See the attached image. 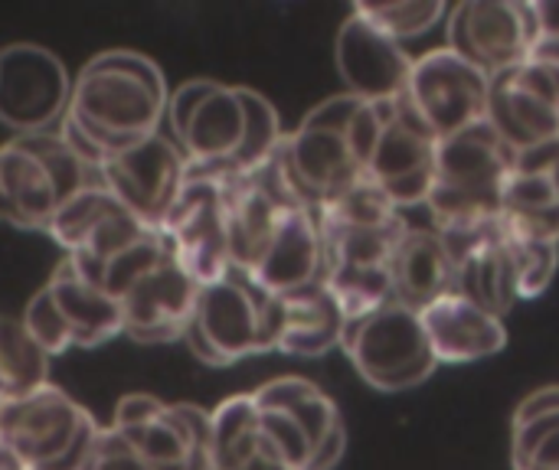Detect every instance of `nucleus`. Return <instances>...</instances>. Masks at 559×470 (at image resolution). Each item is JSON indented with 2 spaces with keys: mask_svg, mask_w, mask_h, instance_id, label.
Returning a JSON list of instances; mask_svg holds the SVG:
<instances>
[{
  "mask_svg": "<svg viewBox=\"0 0 559 470\" xmlns=\"http://www.w3.org/2000/svg\"><path fill=\"white\" fill-rule=\"evenodd\" d=\"M282 324V298L255 288L249 275L229 272L226 278L200 288L183 344L206 366H233L236 360L278 350Z\"/></svg>",
  "mask_w": 559,
  "mask_h": 470,
  "instance_id": "nucleus-1",
  "label": "nucleus"
},
{
  "mask_svg": "<svg viewBox=\"0 0 559 470\" xmlns=\"http://www.w3.org/2000/svg\"><path fill=\"white\" fill-rule=\"evenodd\" d=\"M518 154L488 121H478L436 144V183L426 200L432 226H455L501 216V190Z\"/></svg>",
  "mask_w": 559,
  "mask_h": 470,
  "instance_id": "nucleus-2",
  "label": "nucleus"
},
{
  "mask_svg": "<svg viewBox=\"0 0 559 470\" xmlns=\"http://www.w3.org/2000/svg\"><path fill=\"white\" fill-rule=\"evenodd\" d=\"M360 101L364 98L344 92L314 105L275 150L282 180L298 206L318 213L324 203L364 180V170L347 147V128Z\"/></svg>",
  "mask_w": 559,
  "mask_h": 470,
  "instance_id": "nucleus-3",
  "label": "nucleus"
},
{
  "mask_svg": "<svg viewBox=\"0 0 559 470\" xmlns=\"http://www.w3.org/2000/svg\"><path fill=\"white\" fill-rule=\"evenodd\" d=\"M98 438V422L59 386L0 402V445L26 470H82Z\"/></svg>",
  "mask_w": 559,
  "mask_h": 470,
  "instance_id": "nucleus-4",
  "label": "nucleus"
},
{
  "mask_svg": "<svg viewBox=\"0 0 559 470\" xmlns=\"http://www.w3.org/2000/svg\"><path fill=\"white\" fill-rule=\"evenodd\" d=\"M341 347L360 379L377 393L419 389L439 370L419 311L386 301L383 308L347 321Z\"/></svg>",
  "mask_w": 559,
  "mask_h": 470,
  "instance_id": "nucleus-5",
  "label": "nucleus"
},
{
  "mask_svg": "<svg viewBox=\"0 0 559 470\" xmlns=\"http://www.w3.org/2000/svg\"><path fill=\"white\" fill-rule=\"evenodd\" d=\"M66 115L95 141V147L111 160L131 144L157 134L167 115V95L147 88L144 82L118 72L79 69L72 79V95Z\"/></svg>",
  "mask_w": 559,
  "mask_h": 470,
  "instance_id": "nucleus-6",
  "label": "nucleus"
},
{
  "mask_svg": "<svg viewBox=\"0 0 559 470\" xmlns=\"http://www.w3.org/2000/svg\"><path fill=\"white\" fill-rule=\"evenodd\" d=\"M485 121L514 154L557 144L559 65L527 59L501 75H491Z\"/></svg>",
  "mask_w": 559,
  "mask_h": 470,
  "instance_id": "nucleus-7",
  "label": "nucleus"
},
{
  "mask_svg": "<svg viewBox=\"0 0 559 470\" xmlns=\"http://www.w3.org/2000/svg\"><path fill=\"white\" fill-rule=\"evenodd\" d=\"M160 236L170 245L174 262L203 288L226 278L229 242H226V196L223 180L183 177V186L160 222Z\"/></svg>",
  "mask_w": 559,
  "mask_h": 470,
  "instance_id": "nucleus-8",
  "label": "nucleus"
},
{
  "mask_svg": "<svg viewBox=\"0 0 559 470\" xmlns=\"http://www.w3.org/2000/svg\"><path fill=\"white\" fill-rule=\"evenodd\" d=\"M491 79L449 46L413 59L406 98L423 118V124L442 141L452 137L488 115Z\"/></svg>",
  "mask_w": 559,
  "mask_h": 470,
  "instance_id": "nucleus-9",
  "label": "nucleus"
},
{
  "mask_svg": "<svg viewBox=\"0 0 559 470\" xmlns=\"http://www.w3.org/2000/svg\"><path fill=\"white\" fill-rule=\"evenodd\" d=\"M72 79L56 52L36 43H10L0 49V124L16 137L52 131L62 121Z\"/></svg>",
  "mask_w": 559,
  "mask_h": 470,
  "instance_id": "nucleus-10",
  "label": "nucleus"
},
{
  "mask_svg": "<svg viewBox=\"0 0 559 470\" xmlns=\"http://www.w3.org/2000/svg\"><path fill=\"white\" fill-rule=\"evenodd\" d=\"M449 49L481 69L488 79L531 59L537 23L531 3L465 0L449 10Z\"/></svg>",
  "mask_w": 559,
  "mask_h": 470,
  "instance_id": "nucleus-11",
  "label": "nucleus"
},
{
  "mask_svg": "<svg viewBox=\"0 0 559 470\" xmlns=\"http://www.w3.org/2000/svg\"><path fill=\"white\" fill-rule=\"evenodd\" d=\"M436 144L439 137L423 124L409 98L400 95L390 101L383 134L364 177L377 183L400 213L409 206H426L436 183Z\"/></svg>",
  "mask_w": 559,
  "mask_h": 470,
  "instance_id": "nucleus-12",
  "label": "nucleus"
},
{
  "mask_svg": "<svg viewBox=\"0 0 559 470\" xmlns=\"http://www.w3.org/2000/svg\"><path fill=\"white\" fill-rule=\"evenodd\" d=\"M187 177V157L160 131L115 154L102 167L108 193L147 229L160 232L164 216L170 213Z\"/></svg>",
  "mask_w": 559,
  "mask_h": 470,
  "instance_id": "nucleus-13",
  "label": "nucleus"
},
{
  "mask_svg": "<svg viewBox=\"0 0 559 470\" xmlns=\"http://www.w3.org/2000/svg\"><path fill=\"white\" fill-rule=\"evenodd\" d=\"M334 56L347 95L364 101H393L406 92L413 56L357 10L337 29Z\"/></svg>",
  "mask_w": 559,
  "mask_h": 470,
  "instance_id": "nucleus-14",
  "label": "nucleus"
},
{
  "mask_svg": "<svg viewBox=\"0 0 559 470\" xmlns=\"http://www.w3.org/2000/svg\"><path fill=\"white\" fill-rule=\"evenodd\" d=\"M200 285L167 255L154 272H147L118 304L121 321L131 340L138 344H170L183 340V330L193 317Z\"/></svg>",
  "mask_w": 559,
  "mask_h": 470,
  "instance_id": "nucleus-15",
  "label": "nucleus"
},
{
  "mask_svg": "<svg viewBox=\"0 0 559 470\" xmlns=\"http://www.w3.org/2000/svg\"><path fill=\"white\" fill-rule=\"evenodd\" d=\"M249 278L272 298H288L311 285H324V239L318 213L288 209Z\"/></svg>",
  "mask_w": 559,
  "mask_h": 470,
  "instance_id": "nucleus-16",
  "label": "nucleus"
},
{
  "mask_svg": "<svg viewBox=\"0 0 559 470\" xmlns=\"http://www.w3.org/2000/svg\"><path fill=\"white\" fill-rule=\"evenodd\" d=\"M419 317H423V327H426V337L439 366L478 363L508 347L504 321L481 311L462 294H442L439 301L423 308Z\"/></svg>",
  "mask_w": 559,
  "mask_h": 470,
  "instance_id": "nucleus-17",
  "label": "nucleus"
},
{
  "mask_svg": "<svg viewBox=\"0 0 559 470\" xmlns=\"http://www.w3.org/2000/svg\"><path fill=\"white\" fill-rule=\"evenodd\" d=\"M455 288V262L436 229H406L393 252V301L423 311Z\"/></svg>",
  "mask_w": 559,
  "mask_h": 470,
  "instance_id": "nucleus-18",
  "label": "nucleus"
},
{
  "mask_svg": "<svg viewBox=\"0 0 559 470\" xmlns=\"http://www.w3.org/2000/svg\"><path fill=\"white\" fill-rule=\"evenodd\" d=\"M46 291L59 308V314L66 317L75 347H98L124 330L121 304L102 288H95L92 281H85L69 262V255L56 265Z\"/></svg>",
  "mask_w": 559,
  "mask_h": 470,
  "instance_id": "nucleus-19",
  "label": "nucleus"
},
{
  "mask_svg": "<svg viewBox=\"0 0 559 470\" xmlns=\"http://www.w3.org/2000/svg\"><path fill=\"white\" fill-rule=\"evenodd\" d=\"M285 324L278 337V350L288 357H324L328 350L341 347L347 317L331 298L324 285H311L298 294L282 298Z\"/></svg>",
  "mask_w": 559,
  "mask_h": 470,
  "instance_id": "nucleus-20",
  "label": "nucleus"
},
{
  "mask_svg": "<svg viewBox=\"0 0 559 470\" xmlns=\"http://www.w3.org/2000/svg\"><path fill=\"white\" fill-rule=\"evenodd\" d=\"M501 222L511 239L559 245V200L547 170L514 167L501 190Z\"/></svg>",
  "mask_w": 559,
  "mask_h": 470,
  "instance_id": "nucleus-21",
  "label": "nucleus"
},
{
  "mask_svg": "<svg viewBox=\"0 0 559 470\" xmlns=\"http://www.w3.org/2000/svg\"><path fill=\"white\" fill-rule=\"evenodd\" d=\"M452 294L468 298L472 304H478L481 311H488L501 321H504V314H511V308L521 298H518L514 268H511V255H508V232L501 239L475 249L468 258H462L455 265Z\"/></svg>",
  "mask_w": 559,
  "mask_h": 470,
  "instance_id": "nucleus-22",
  "label": "nucleus"
},
{
  "mask_svg": "<svg viewBox=\"0 0 559 470\" xmlns=\"http://www.w3.org/2000/svg\"><path fill=\"white\" fill-rule=\"evenodd\" d=\"M0 177L16 213V229L46 232L59 209V193L43 164L33 154H26L16 141H7L0 147Z\"/></svg>",
  "mask_w": 559,
  "mask_h": 470,
  "instance_id": "nucleus-23",
  "label": "nucleus"
},
{
  "mask_svg": "<svg viewBox=\"0 0 559 470\" xmlns=\"http://www.w3.org/2000/svg\"><path fill=\"white\" fill-rule=\"evenodd\" d=\"M259 412H269V409H278V412H288L298 419V425L305 429V435L311 438V448H318L331 432H337L344 425L334 399L328 393H321L311 379H301V376H282V379H272L265 386H259L252 393ZM314 455V451H311Z\"/></svg>",
  "mask_w": 559,
  "mask_h": 470,
  "instance_id": "nucleus-24",
  "label": "nucleus"
},
{
  "mask_svg": "<svg viewBox=\"0 0 559 470\" xmlns=\"http://www.w3.org/2000/svg\"><path fill=\"white\" fill-rule=\"evenodd\" d=\"M236 95L242 101V121L246 124H242V144L233 154V160L226 164L223 180L226 177H246V173L259 170L262 164H269L275 157V150L285 141L278 111H275V105L262 92L246 88V85H236Z\"/></svg>",
  "mask_w": 559,
  "mask_h": 470,
  "instance_id": "nucleus-25",
  "label": "nucleus"
},
{
  "mask_svg": "<svg viewBox=\"0 0 559 470\" xmlns=\"http://www.w3.org/2000/svg\"><path fill=\"white\" fill-rule=\"evenodd\" d=\"M213 470H239L259 451V406L249 396H233L210 412Z\"/></svg>",
  "mask_w": 559,
  "mask_h": 470,
  "instance_id": "nucleus-26",
  "label": "nucleus"
},
{
  "mask_svg": "<svg viewBox=\"0 0 559 470\" xmlns=\"http://www.w3.org/2000/svg\"><path fill=\"white\" fill-rule=\"evenodd\" d=\"M13 141H16L26 154H33V157L43 164V170L49 173V180H52V186H56V193H59V203H66L69 196H75V193L85 190V186L105 183V180H102V170L85 167V164L69 150V144L62 141L59 131L20 134V137H13Z\"/></svg>",
  "mask_w": 559,
  "mask_h": 470,
  "instance_id": "nucleus-27",
  "label": "nucleus"
},
{
  "mask_svg": "<svg viewBox=\"0 0 559 470\" xmlns=\"http://www.w3.org/2000/svg\"><path fill=\"white\" fill-rule=\"evenodd\" d=\"M121 435L151 470H190L193 465V445L187 432L180 429V422L174 419L170 406L157 422L134 429V432H121Z\"/></svg>",
  "mask_w": 559,
  "mask_h": 470,
  "instance_id": "nucleus-28",
  "label": "nucleus"
},
{
  "mask_svg": "<svg viewBox=\"0 0 559 470\" xmlns=\"http://www.w3.org/2000/svg\"><path fill=\"white\" fill-rule=\"evenodd\" d=\"M115 206H118V200L108 193L105 183L85 186V190H79L75 196H69L66 203H59V209H56V216H52L46 236H52V242H59L66 252H75V249L88 239V232H92Z\"/></svg>",
  "mask_w": 559,
  "mask_h": 470,
  "instance_id": "nucleus-29",
  "label": "nucleus"
},
{
  "mask_svg": "<svg viewBox=\"0 0 559 470\" xmlns=\"http://www.w3.org/2000/svg\"><path fill=\"white\" fill-rule=\"evenodd\" d=\"M396 216H403L390 196L370 183L367 177L357 180L354 186H347L341 196H334L331 203H324L318 209V219L324 222H334V226H350V229H373V226H386L393 222Z\"/></svg>",
  "mask_w": 559,
  "mask_h": 470,
  "instance_id": "nucleus-30",
  "label": "nucleus"
},
{
  "mask_svg": "<svg viewBox=\"0 0 559 470\" xmlns=\"http://www.w3.org/2000/svg\"><path fill=\"white\" fill-rule=\"evenodd\" d=\"M360 16H367L377 29H383L390 39H396L400 46L426 36L432 26H439V20L449 13V7L442 0H406V3H357L354 7Z\"/></svg>",
  "mask_w": 559,
  "mask_h": 470,
  "instance_id": "nucleus-31",
  "label": "nucleus"
},
{
  "mask_svg": "<svg viewBox=\"0 0 559 470\" xmlns=\"http://www.w3.org/2000/svg\"><path fill=\"white\" fill-rule=\"evenodd\" d=\"M170 255V245L160 232H147L144 239H138L131 249H124L121 255H115L105 268H102V281L98 288L105 294H111L115 301H121L147 272H154L164 258Z\"/></svg>",
  "mask_w": 559,
  "mask_h": 470,
  "instance_id": "nucleus-32",
  "label": "nucleus"
},
{
  "mask_svg": "<svg viewBox=\"0 0 559 470\" xmlns=\"http://www.w3.org/2000/svg\"><path fill=\"white\" fill-rule=\"evenodd\" d=\"M511 468L559 470V415L511 425Z\"/></svg>",
  "mask_w": 559,
  "mask_h": 470,
  "instance_id": "nucleus-33",
  "label": "nucleus"
},
{
  "mask_svg": "<svg viewBox=\"0 0 559 470\" xmlns=\"http://www.w3.org/2000/svg\"><path fill=\"white\" fill-rule=\"evenodd\" d=\"M508 255H511V268H514V285H518V298H540L559 268V245L557 242H524V239H511L508 236Z\"/></svg>",
  "mask_w": 559,
  "mask_h": 470,
  "instance_id": "nucleus-34",
  "label": "nucleus"
},
{
  "mask_svg": "<svg viewBox=\"0 0 559 470\" xmlns=\"http://www.w3.org/2000/svg\"><path fill=\"white\" fill-rule=\"evenodd\" d=\"M259 445L285 470H305L314 451L298 419L278 409L259 412Z\"/></svg>",
  "mask_w": 559,
  "mask_h": 470,
  "instance_id": "nucleus-35",
  "label": "nucleus"
},
{
  "mask_svg": "<svg viewBox=\"0 0 559 470\" xmlns=\"http://www.w3.org/2000/svg\"><path fill=\"white\" fill-rule=\"evenodd\" d=\"M20 324H23V330L33 337V344H36L49 360L75 347V344H72V330H69L66 317L59 314V308L52 304V298H49L46 288H39V291L29 298V304H26Z\"/></svg>",
  "mask_w": 559,
  "mask_h": 470,
  "instance_id": "nucleus-36",
  "label": "nucleus"
},
{
  "mask_svg": "<svg viewBox=\"0 0 559 470\" xmlns=\"http://www.w3.org/2000/svg\"><path fill=\"white\" fill-rule=\"evenodd\" d=\"M85 69H95V72H118V75H131L138 82H144L147 88L167 95V82H164V72L157 69L154 59H147L144 52H134V49H105L98 52L95 59L85 62Z\"/></svg>",
  "mask_w": 559,
  "mask_h": 470,
  "instance_id": "nucleus-37",
  "label": "nucleus"
},
{
  "mask_svg": "<svg viewBox=\"0 0 559 470\" xmlns=\"http://www.w3.org/2000/svg\"><path fill=\"white\" fill-rule=\"evenodd\" d=\"M219 88L216 79H190L183 82L174 95H167V121H170V131L177 137V144L187 137V128L197 115V108Z\"/></svg>",
  "mask_w": 559,
  "mask_h": 470,
  "instance_id": "nucleus-38",
  "label": "nucleus"
},
{
  "mask_svg": "<svg viewBox=\"0 0 559 470\" xmlns=\"http://www.w3.org/2000/svg\"><path fill=\"white\" fill-rule=\"evenodd\" d=\"M82 470H151L141 458L138 451L124 442L121 432L115 429H98V438L92 445V455L85 461Z\"/></svg>",
  "mask_w": 559,
  "mask_h": 470,
  "instance_id": "nucleus-39",
  "label": "nucleus"
},
{
  "mask_svg": "<svg viewBox=\"0 0 559 470\" xmlns=\"http://www.w3.org/2000/svg\"><path fill=\"white\" fill-rule=\"evenodd\" d=\"M167 412V406L151 396V393H128L118 406H115V425L118 432H134V429H144L151 422H157L160 415Z\"/></svg>",
  "mask_w": 559,
  "mask_h": 470,
  "instance_id": "nucleus-40",
  "label": "nucleus"
},
{
  "mask_svg": "<svg viewBox=\"0 0 559 470\" xmlns=\"http://www.w3.org/2000/svg\"><path fill=\"white\" fill-rule=\"evenodd\" d=\"M540 415H559V386H544V389L531 393L518 406L511 425H521V422H531V419H540Z\"/></svg>",
  "mask_w": 559,
  "mask_h": 470,
  "instance_id": "nucleus-41",
  "label": "nucleus"
},
{
  "mask_svg": "<svg viewBox=\"0 0 559 470\" xmlns=\"http://www.w3.org/2000/svg\"><path fill=\"white\" fill-rule=\"evenodd\" d=\"M344 451H347V429L341 425L337 432H331V435L314 448V455H311V461H308V468L305 470H334L341 465Z\"/></svg>",
  "mask_w": 559,
  "mask_h": 470,
  "instance_id": "nucleus-42",
  "label": "nucleus"
},
{
  "mask_svg": "<svg viewBox=\"0 0 559 470\" xmlns=\"http://www.w3.org/2000/svg\"><path fill=\"white\" fill-rule=\"evenodd\" d=\"M531 10L537 23V43H559V0H534Z\"/></svg>",
  "mask_w": 559,
  "mask_h": 470,
  "instance_id": "nucleus-43",
  "label": "nucleus"
},
{
  "mask_svg": "<svg viewBox=\"0 0 559 470\" xmlns=\"http://www.w3.org/2000/svg\"><path fill=\"white\" fill-rule=\"evenodd\" d=\"M239 470H285V468H282V465H278V461H275V458H272V455H269L262 445H259L255 458H249V461H246V465H242Z\"/></svg>",
  "mask_w": 559,
  "mask_h": 470,
  "instance_id": "nucleus-44",
  "label": "nucleus"
},
{
  "mask_svg": "<svg viewBox=\"0 0 559 470\" xmlns=\"http://www.w3.org/2000/svg\"><path fill=\"white\" fill-rule=\"evenodd\" d=\"M0 222H7V226L16 229V213H13V203H10V196H7L3 177H0Z\"/></svg>",
  "mask_w": 559,
  "mask_h": 470,
  "instance_id": "nucleus-45",
  "label": "nucleus"
},
{
  "mask_svg": "<svg viewBox=\"0 0 559 470\" xmlns=\"http://www.w3.org/2000/svg\"><path fill=\"white\" fill-rule=\"evenodd\" d=\"M0 470H26V468H23V461H20L7 445H0Z\"/></svg>",
  "mask_w": 559,
  "mask_h": 470,
  "instance_id": "nucleus-46",
  "label": "nucleus"
},
{
  "mask_svg": "<svg viewBox=\"0 0 559 470\" xmlns=\"http://www.w3.org/2000/svg\"><path fill=\"white\" fill-rule=\"evenodd\" d=\"M547 177H550V183H554V190H557V200H559V144H557V150H554V157H550V164H547Z\"/></svg>",
  "mask_w": 559,
  "mask_h": 470,
  "instance_id": "nucleus-47",
  "label": "nucleus"
}]
</instances>
